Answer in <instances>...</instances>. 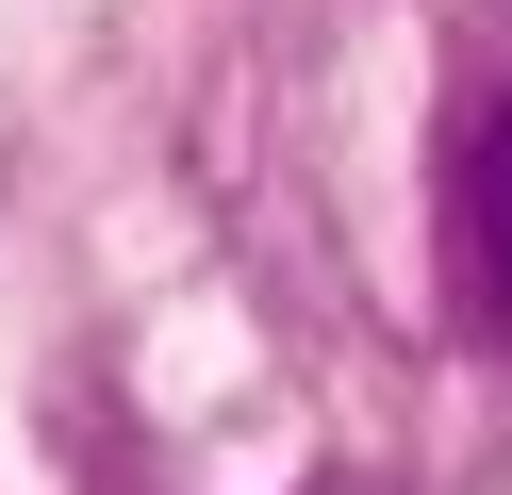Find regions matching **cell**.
Wrapping results in <instances>:
<instances>
[{"label": "cell", "instance_id": "1", "mask_svg": "<svg viewBox=\"0 0 512 495\" xmlns=\"http://www.w3.org/2000/svg\"><path fill=\"white\" fill-rule=\"evenodd\" d=\"M446 264H463V330L512 347V83L463 116V165H446Z\"/></svg>", "mask_w": 512, "mask_h": 495}]
</instances>
